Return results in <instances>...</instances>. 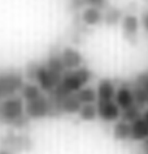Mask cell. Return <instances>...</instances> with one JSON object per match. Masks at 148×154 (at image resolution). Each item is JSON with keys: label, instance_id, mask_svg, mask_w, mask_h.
I'll return each mask as SVG.
<instances>
[{"label": "cell", "instance_id": "obj_1", "mask_svg": "<svg viewBox=\"0 0 148 154\" xmlns=\"http://www.w3.org/2000/svg\"><path fill=\"white\" fill-rule=\"evenodd\" d=\"M60 51L61 50L52 51L49 54L45 63L39 65L36 73V85L40 88L42 91H45L47 94L55 90V88L59 85L62 75L66 71L62 64L61 56H60Z\"/></svg>", "mask_w": 148, "mask_h": 154}, {"label": "cell", "instance_id": "obj_6", "mask_svg": "<svg viewBox=\"0 0 148 154\" xmlns=\"http://www.w3.org/2000/svg\"><path fill=\"white\" fill-rule=\"evenodd\" d=\"M25 115L29 119H35V120L49 116V102L47 95L42 94L36 99L25 102Z\"/></svg>", "mask_w": 148, "mask_h": 154}, {"label": "cell", "instance_id": "obj_28", "mask_svg": "<svg viewBox=\"0 0 148 154\" xmlns=\"http://www.w3.org/2000/svg\"><path fill=\"white\" fill-rule=\"evenodd\" d=\"M142 118L144 119V122H146L147 124H148V110H146V111H144V112H143V115H142Z\"/></svg>", "mask_w": 148, "mask_h": 154}, {"label": "cell", "instance_id": "obj_17", "mask_svg": "<svg viewBox=\"0 0 148 154\" xmlns=\"http://www.w3.org/2000/svg\"><path fill=\"white\" fill-rule=\"evenodd\" d=\"M113 137L120 141L130 140V123L123 120H117L115 127H113Z\"/></svg>", "mask_w": 148, "mask_h": 154}, {"label": "cell", "instance_id": "obj_9", "mask_svg": "<svg viewBox=\"0 0 148 154\" xmlns=\"http://www.w3.org/2000/svg\"><path fill=\"white\" fill-rule=\"evenodd\" d=\"M121 28H122L123 37L126 38L130 43H135L136 35H138V30H139V18L136 17L134 13L125 14L123 18L121 20Z\"/></svg>", "mask_w": 148, "mask_h": 154}, {"label": "cell", "instance_id": "obj_15", "mask_svg": "<svg viewBox=\"0 0 148 154\" xmlns=\"http://www.w3.org/2000/svg\"><path fill=\"white\" fill-rule=\"evenodd\" d=\"M81 103L74 94L71 95H66L61 99V112L62 114H68V115H74L78 114L81 110Z\"/></svg>", "mask_w": 148, "mask_h": 154}, {"label": "cell", "instance_id": "obj_25", "mask_svg": "<svg viewBox=\"0 0 148 154\" xmlns=\"http://www.w3.org/2000/svg\"><path fill=\"white\" fill-rule=\"evenodd\" d=\"M87 5L90 7H96L99 9H103L107 5V0H86Z\"/></svg>", "mask_w": 148, "mask_h": 154}, {"label": "cell", "instance_id": "obj_29", "mask_svg": "<svg viewBox=\"0 0 148 154\" xmlns=\"http://www.w3.org/2000/svg\"><path fill=\"white\" fill-rule=\"evenodd\" d=\"M0 154H13V153L9 152V150H7V149H0Z\"/></svg>", "mask_w": 148, "mask_h": 154}, {"label": "cell", "instance_id": "obj_27", "mask_svg": "<svg viewBox=\"0 0 148 154\" xmlns=\"http://www.w3.org/2000/svg\"><path fill=\"white\" fill-rule=\"evenodd\" d=\"M142 154H148V138L142 144Z\"/></svg>", "mask_w": 148, "mask_h": 154}, {"label": "cell", "instance_id": "obj_23", "mask_svg": "<svg viewBox=\"0 0 148 154\" xmlns=\"http://www.w3.org/2000/svg\"><path fill=\"white\" fill-rule=\"evenodd\" d=\"M134 84H136L138 86H140L142 89H144L148 93V72H142L134 79Z\"/></svg>", "mask_w": 148, "mask_h": 154}, {"label": "cell", "instance_id": "obj_19", "mask_svg": "<svg viewBox=\"0 0 148 154\" xmlns=\"http://www.w3.org/2000/svg\"><path fill=\"white\" fill-rule=\"evenodd\" d=\"M123 18V11L120 8H116V7H109L107 9V12L104 13V18L103 22H105L109 26L117 25L118 22Z\"/></svg>", "mask_w": 148, "mask_h": 154}, {"label": "cell", "instance_id": "obj_16", "mask_svg": "<svg viewBox=\"0 0 148 154\" xmlns=\"http://www.w3.org/2000/svg\"><path fill=\"white\" fill-rule=\"evenodd\" d=\"M74 95H75V98L79 101L81 105H94L95 102H97L96 90L91 86L82 88V89L78 90Z\"/></svg>", "mask_w": 148, "mask_h": 154}, {"label": "cell", "instance_id": "obj_12", "mask_svg": "<svg viewBox=\"0 0 148 154\" xmlns=\"http://www.w3.org/2000/svg\"><path fill=\"white\" fill-rule=\"evenodd\" d=\"M104 13L101 9L96 8V7H87L83 9L81 14V20L86 26H96L103 22Z\"/></svg>", "mask_w": 148, "mask_h": 154}, {"label": "cell", "instance_id": "obj_2", "mask_svg": "<svg viewBox=\"0 0 148 154\" xmlns=\"http://www.w3.org/2000/svg\"><path fill=\"white\" fill-rule=\"evenodd\" d=\"M0 123L13 129H24L29 125L30 119L25 115V102L20 95L0 102Z\"/></svg>", "mask_w": 148, "mask_h": 154}, {"label": "cell", "instance_id": "obj_3", "mask_svg": "<svg viewBox=\"0 0 148 154\" xmlns=\"http://www.w3.org/2000/svg\"><path fill=\"white\" fill-rule=\"evenodd\" d=\"M91 79H92V72L90 71V68L83 67V65L81 68L73 69V71H65L59 85L49 94L59 99H62L66 95L75 94L82 88L87 86Z\"/></svg>", "mask_w": 148, "mask_h": 154}, {"label": "cell", "instance_id": "obj_18", "mask_svg": "<svg viewBox=\"0 0 148 154\" xmlns=\"http://www.w3.org/2000/svg\"><path fill=\"white\" fill-rule=\"evenodd\" d=\"M130 88L132 91V97H134V105L143 110L148 105V93L134 82H130Z\"/></svg>", "mask_w": 148, "mask_h": 154}, {"label": "cell", "instance_id": "obj_21", "mask_svg": "<svg viewBox=\"0 0 148 154\" xmlns=\"http://www.w3.org/2000/svg\"><path fill=\"white\" fill-rule=\"evenodd\" d=\"M79 118L85 122H92L97 118V110L95 105H82L79 110Z\"/></svg>", "mask_w": 148, "mask_h": 154}, {"label": "cell", "instance_id": "obj_30", "mask_svg": "<svg viewBox=\"0 0 148 154\" xmlns=\"http://www.w3.org/2000/svg\"><path fill=\"white\" fill-rule=\"evenodd\" d=\"M0 99H3V94H1V90H0Z\"/></svg>", "mask_w": 148, "mask_h": 154}, {"label": "cell", "instance_id": "obj_11", "mask_svg": "<svg viewBox=\"0 0 148 154\" xmlns=\"http://www.w3.org/2000/svg\"><path fill=\"white\" fill-rule=\"evenodd\" d=\"M117 88L109 79L100 80L96 88L97 101H115Z\"/></svg>", "mask_w": 148, "mask_h": 154}, {"label": "cell", "instance_id": "obj_8", "mask_svg": "<svg viewBox=\"0 0 148 154\" xmlns=\"http://www.w3.org/2000/svg\"><path fill=\"white\" fill-rule=\"evenodd\" d=\"M62 64L66 71H73V69L81 68L83 65V56L82 54L74 47H64L60 51Z\"/></svg>", "mask_w": 148, "mask_h": 154}, {"label": "cell", "instance_id": "obj_10", "mask_svg": "<svg viewBox=\"0 0 148 154\" xmlns=\"http://www.w3.org/2000/svg\"><path fill=\"white\" fill-rule=\"evenodd\" d=\"M115 102L121 110L129 109L134 105V97H132V91L130 88V84H121L116 90Z\"/></svg>", "mask_w": 148, "mask_h": 154}, {"label": "cell", "instance_id": "obj_22", "mask_svg": "<svg viewBox=\"0 0 148 154\" xmlns=\"http://www.w3.org/2000/svg\"><path fill=\"white\" fill-rule=\"evenodd\" d=\"M39 65H40V63H36V61H30V63L26 65L25 77L29 80V82H34V84H35L36 73H38V69H39Z\"/></svg>", "mask_w": 148, "mask_h": 154}, {"label": "cell", "instance_id": "obj_14", "mask_svg": "<svg viewBox=\"0 0 148 154\" xmlns=\"http://www.w3.org/2000/svg\"><path fill=\"white\" fill-rule=\"evenodd\" d=\"M42 94H43L42 89L34 82L24 84L22 89L20 90V97L24 99V102H29V101H33V99H36L38 97H40Z\"/></svg>", "mask_w": 148, "mask_h": 154}, {"label": "cell", "instance_id": "obj_20", "mask_svg": "<svg viewBox=\"0 0 148 154\" xmlns=\"http://www.w3.org/2000/svg\"><path fill=\"white\" fill-rule=\"evenodd\" d=\"M142 109L138 107L136 105H132L131 107H129V109H125V110H121V116L120 119L126 123H132L135 122L136 119L142 118Z\"/></svg>", "mask_w": 148, "mask_h": 154}, {"label": "cell", "instance_id": "obj_7", "mask_svg": "<svg viewBox=\"0 0 148 154\" xmlns=\"http://www.w3.org/2000/svg\"><path fill=\"white\" fill-rule=\"evenodd\" d=\"M96 110H97V116L103 122L112 123L120 120L121 109L117 106L115 101H97Z\"/></svg>", "mask_w": 148, "mask_h": 154}, {"label": "cell", "instance_id": "obj_13", "mask_svg": "<svg viewBox=\"0 0 148 154\" xmlns=\"http://www.w3.org/2000/svg\"><path fill=\"white\" fill-rule=\"evenodd\" d=\"M148 138V124L143 118L136 119L130 123V140L132 141H146Z\"/></svg>", "mask_w": 148, "mask_h": 154}, {"label": "cell", "instance_id": "obj_4", "mask_svg": "<svg viewBox=\"0 0 148 154\" xmlns=\"http://www.w3.org/2000/svg\"><path fill=\"white\" fill-rule=\"evenodd\" d=\"M24 84V76L17 71H7L0 73V90L3 94V99L17 95Z\"/></svg>", "mask_w": 148, "mask_h": 154}, {"label": "cell", "instance_id": "obj_24", "mask_svg": "<svg viewBox=\"0 0 148 154\" xmlns=\"http://www.w3.org/2000/svg\"><path fill=\"white\" fill-rule=\"evenodd\" d=\"M87 5L86 0H70V4H69V9L70 11H78L81 9L82 7Z\"/></svg>", "mask_w": 148, "mask_h": 154}, {"label": "cell", "instance_id": "obj_26", "mask_svg": "<svg viewBox=\"0 0 148 154\" xmlns=\"http://www.w3.org/2000/svg\"><path fill=\"white\" fill-rule=\"evenodd\" d=\"M140 24H142L143 29L146 30V32H148V11H146V12L142 14V17H140Z\"/></svg>", "mask_w": 148, "mask_h": 154}, {"label": "cell", "instance_id": "obj_5", "mask_svg": "<svg viewBox=\"0 0 148 154\" xmlns=\"http://www.w3.org/2000/svg\"><path fill=\"white\" fill-rule=\"evenodd\" d=\"M1 149H7L13 154L24 152V150H30L33 148V140L28 134H18L14 132H9L5 136L1 137L0 141Z\"/></svg>", "mask_w": 148, "mask_h": 154}]
</instances>
